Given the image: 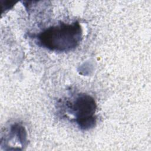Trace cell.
Instances as JSON below:
<instances>
[{
	"instance_id": "1",
	"label": "cell",
	"mask_w": 151,
	"mask_h": 151,
	"mask_svg": "<svg viewBox=\"0 0 151 151\" xmlns=\"http://www.w3.org/2000/svg\"><path fill=\"white\" fill-rule=\"evenodd\" d=\"M82 38L83 29L77 21L51 26L36 35L39 45L55 52H68L75 49Z\"/></svg>"
},
{
	"instance_id": "2",
	"label": "cell",
	"mask_w": 151,
	"mask_h": 151,
	"mask_svg": "<svg viewBox=\"0 0 151 151\" xmlns=\"http://www.w3.org/2000/svg\"><path fill=\"white\" fill-rule=\"evenodd\" d=\"M70 104L71 113L81 129L88 130L95 126L97 105L93 97L88 94H79Z\"/></svg>"
}]
</instances>
